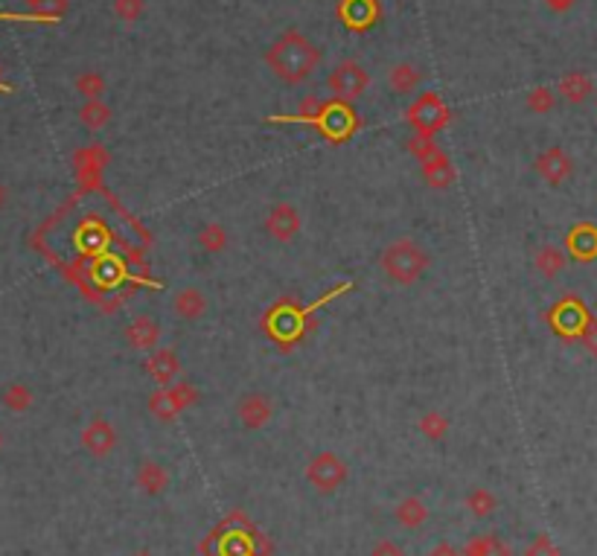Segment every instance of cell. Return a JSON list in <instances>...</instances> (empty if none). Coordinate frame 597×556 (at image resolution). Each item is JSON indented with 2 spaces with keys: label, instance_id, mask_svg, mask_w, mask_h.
<instances>
[{
  "label": "cell",
  "instance_id": "28",
  "mask_svg": "<svg viewBox=\"0 0 597 556\" xmlns=\"http://www.w3.org/2000/svg\"><path fill=\"white\" fill-rule=\"evenodd\" d=\"M82 123L88 126V128H103V126H108V120H111V108H108L103 99H91V103H85V108H82Z\"/></svg>",
  "mask_w": 597,
  "mask_h": 556
},
{
  "label": "cell",
  "instance_id": "23",
  "mask_svg": "<svg viewBox=\"0 0 597 556\" xmlns=\"http://www.w3.org/2000/svg\"><path fill=\"white\" fill-rule=\"evenodd\" d=\"M420 82H423L420 67L411 65V62H400L387 71V85H391L394 94H411V91H417V85Z\"/></svg>",
  "mask_w": 597,
  "mask_h": 556
},
{
  "label": "cell",
  "instance_id": "20",
  "mask_svg": "<svg viewBox=\"0 0 597 556\" xmlns=\"http://www.w3.org/2000/svg\"><path fill=\"white\" fill-rule=\"evenodd\" d=\"M134 484H137V490L146 492V495H161V492L169 490V472L161 463L143 461L141 469H137V475H134Z\"/></svg>",
  "mask_w": 597,
  "mask_h": 556
},
{
  "label": "cell",
  "instance_id": "7",
  "mask_svg": "<svg viewBox=\"0 0 597 556\" xmlns=\"http://www.w3.org/2000/svg\"><path fill=\"white\" fill-rule=\"evenodd\" d=\"M589 309H586V303L580 297H563L560 303L554 306L548 321H551V330L560 335L565 341H580V332L586 321H589Z\"/></svg>",
  "mask_w": 597,
  "mask_h": 556
},
{
  "label": "cell",
  "instance_id": "25",
  "mask_svg": "<svg viewBox=\"0 0 597 556\" xmlns=\"http://www.w3.org/2000/svg\"><path fill=\"white\" fill-rule=\"evenodd\" d=\"M466 510H470L475 519H490V515L499 510V499H495L493 490H484V486H475L466 495Z\"/></svg>",
  "mask_w": 597,
  "mask_h": 556
},
{
  "label": "cell",
  "instance_id": "27",
  "mask_svg": "<svg viewBox=\"0 0 597 556\" xmlns=\"http://www.w3.org/2000/svg\"><path fill=\"white\" fill-rule=\"evenodd\" d=\"M198 245H202L207 254H222L225 248H227V231H225V225L207 222L202 231H198Z\"/></svg>",
  "mask_w": 597,
  "mask_h": 556
},
{
  "label": "cell",
  "instance_id": "13",
  "mask_svg": "<svg viewBox=\"0 0 597 556\" xmlns=\"http://www.w3.org/2000/svg\"><path fill=\"white\" fill-rule=\"evenodd\" d=\"M565 254L577 263L597 260V225H592V222L574 225L569 236H565Z\"/></svg>",
  "mask_w": 597,
  "mask_h": 556
},
{
  "label": "cell",
  "instance_id": "4",
  "mask_svg": "<svg viewBox=\"0 0 597 556\" xmlns=\"http://www.w3.org/2000/svg\"><path fill=\"white\" fill-rule=\"evenodd\" d=\"M195 400H198V391L187 382L157 387V391L149 396V414L161 423H175V416L190 408V405H195Z\"/></svg>",
  "mask_w": 597,
  "mask_h": 556
},
{
  "label": "cell",
  "instance_id": "24",
  "mask_svg": "<svg viewBox=\"0 0 597 556\" xmlns=\"http://www.w3.org/2000/svg\"><path fill=\"white\" fill-rule=\"evenodd\" d=\"M463 556H513V548L499 536H475L463 545Z\"/></svg>",
  "mask_w": 597,
  "mask_h": 556
},
{
  "label": "cell",
  "instance_id": "16",
  "mask_svg": "<svg viewBox=\"0 0 597 556\" xmlns=\"http://www.w3.org/2000/svg\"><path fill=\"white\" fill-rule=\"evenodd\" d=\"M146 373L157 387H169L175 385L178 373H181V362H178L175 350L161 347V350H152V355L146 359Z\"/></svg>",
  "mask_w": 597,
  "mask_h": 556
},
{
  "label": "cell",
  "instance_id": "2",
  "mask_svg": "<svg viewBox=\"0 0 597 556\" xmlns=\"http://www.w3.org/2000/svg\"><path fill=\"white\" fill-rule=\"evenodd\" d=\"M382 271L387 280L400 283V286H411L420 277L429 271L432 256L423 245H417L414 240H396L382 251Z\"/></svg>",
  "mask_w": 597,
  "mask_h": 556
},
{
  "label": "cell",
  "instance_id": "33",
  "mask_svg": "<svg viewBox=\"0 0 597 556\" xmlns=\"http://www.w3.org/2000/svg\"><path fill=\"white\" fill-rule=\"evenodd\" d=\"M580 344L586 347V353H589L592 359H597V317L594 315H589V321H586V326H583Z\"/></svg>",
  "mask_w": 597,
  "mask_h": 556
},
{
  "label": "cell",
  "instance_id": "32",
  "mask_svg": "<svg viewBox=\"0 0 597 556\" xmlns=\"http://www.w3.org/2000/svg\"><path fill=\"white\" fill-rule=\"evenodd\" d=\"M524 556H560V548L551 542V536H536L524 548Z\"/></svg>",
  "mask_w": 597,
  "mask_h": 556
},
{
  "label": "cell",
  "instance_id": "15",
  "mask_svg": "<svg viewBox=\"0 0 597 556\" xmlns=\"http://www.w3.org/2000/svg\"><path fill=\"white\" fill-rule=\"evenodd\" d=\"M126 341L132 350H157V344H161V324L152 315H137L126 326Z\"/></svg>",
  "mask_w": 597,
  "mask_h": 556
},
{
  "label": "cell",
  "instance_id": "31",
  "mask_svg": "<svg viewBox=\"0 0 597 556\" xmlns=\"http://www.w3.org/2000/svg\"><path fill=\"white\" fill-rule=\"evenodd\" d=\"M146 12V0H114V15L123 24H137Z\"/></svg>",
  "mask_w": 597,
  "mask_h": 556
},
{
  "label": "cell",
  "instance_id": "19",
  "mask_svg": "<svg viewBox=\"0 0 597 556\" xmlns=\"http://www.w3.org/2000/svg\"><path fill=\"white\" fill-rule=\"evenodd\" d=\"M556 94H560L565 103L580 105V103H586V99L594 94V82L583 71H571V73H565L560 79V85H556Z\"/></svg>",
  "mask_w": 597,
  "mask_h": 556
},
{
  "label": "cell",
  "instance_id": "37",
  "mask_svg": "<svg viewBox=\"0 0 597 556\" xmlns=\"http://www.w3.org/2000/svg\"><path fill=\"white\" fill-rule=\"evenodd\" d=\"M134 556H155V553H152V551H137Z\"/></svg>",
  "mask_w": 597,
  "mask_h": 556
},
{
  "label": "cell",
  "instance_id": "3",
  "mask_svg": "<svg viewBox=\"0 0 597 556\" xmlns=\"http://www.w3.org/2000/svg\"><path fill=\"white\" fill-rule=\"evenodd\" d=\"M449 117H452L449 108H446V103L434 91L420 94L405 111L408 126L414 128V134H423V137H437V134H440L443 128L449 126Z\"/></svg>",
  "mask_w": 597,
  "mask_h": 556
},
{
  "label": "cell",
  "instance_id": "5",
  "mask_svg": "<svg viewBox=\"0 0 597 556\" xmlns=\"http://www.w3.org/2000/svg\"><path fill=\"white\" fill-rule=\"evenodd\" d=\"M347 475H350V469H347V463L338 458L335 452H318L315 458L306 463V481L321 495L341 490Z\"/></svg>",
  "mask_w": 597,
  "mask_h": 556
},
{
  "label": "cell",
  "instance_id": "30",
  "mask_svg": "<svg viewBox=\"0 0 597 556\" xmlns=\"http://www.w3.org/2000/svg\"><path fill=\"white\" fill-rule=\"evenodd\" d=\"M76 88H79V94H82L88 103L91 99H103V94H105V79L99 76L96 71H88V73H82L76 79Z\"/></svg>",
  "mask_w": 597,
  "mask_h": 556
},
{
  "label": "cell",
  "instance_id": "10",
  "mask_svg": "<svg viewBox=\"0 0 597 556\" xmlns=\"http://www.w3.org/2000/svg\"><path fill=\"white\" fill-rule=\"evenodd\" d=\"M338 18L350 33H367L382 18L379 0H341L338 4Z\"/></svg>",
  "mask_w": 597,
  "mask_h": 556
},
{
  "label": "cell",
  "instance_id": "12",
  "mask_svg": "<svg viewBox=\"0 0 597 556\" xmlns=\"http://www.w3.org/2000/svg\"><path fill=\"white\" fill-rule=\"evenodd\" d=\"M236 416L239 423L245 425L248 431H260L272 423L274 416V405L265 393H245L236 405Z\"/></svg>",
  "mask_w": 597,
  "mask_h": 556
},
{
  "label": "cell",
  "instance_id": "14",
  "mask_svg": "<svg viewBox=\"0 0 597 556\" xmlns=\"http://www.w3.org/2000/svg\"><path fill=\"white\" fill-rule=\"evenodd\" d=\"M117 429L108 420H91V425L82 431V446L91 458H105L117 449Z\"/></svg>",
  "mask_w": 597,
  "mask_h": 556
},
{
  "label": "cell",
  "instance_id": "34",
  "mask_svg": "<svg viewBox=\"0 0 597 556\" xmlns=\"http://www.w3.org/2000/svg\"><path fill=\"white\" fill-rule=\"evenodd\" d=\"M371 556H405V551L400 548V545H394V542H379L376 548L371 551Z\"/></svg>",
  "mask_w": 597,
  "mask_h": 556
},
{
  "label": "cell",
  "instance_id": "8",
  "mask_svg": "<svg viewBox=\"0 0 597 556\" xmlns=\"http://www.w3.org/2000/svg\"><path fill=\"white\" fill-rule=\"evenodd\" d=\"M318 128L330 137L333 143H341V141H347L353 132H356V114H353V108H350V103H341V99H333V103H326L324 105V114L318 117Z\"/></svg>",
  "mask_w": 597,
  "mask_h": 556
},
{
  "label": "cell",
  "instance_id": "36",
  "mask_svg": "<svg viewBox=\"0 0 597 556\" xmlns=\"http://www.w3.org/2000/svg\"><path fill=\"white\" fill-rule=\"evenodd\" d=\"M574 4H577V0H545V6H548L551 12H556V15L569 12V9H574Z\"/></svg>",
  "mask_w": 597,
  "mask_h": 556
},
{
  "label": "cell",
  "instance_id": "18",
  "mask_svg": "<svg viewBox=\"0 0 597 556\" xmlns=\"http://www.w3.org/2000/svg\"><path fill=\"white\" fill-rule=\"evenodd\" d=\"M207 306V294L202 289H193V286H187V289H178L175 297H172V309L178 317H184V321H198V317H204Z\"/></svg>",
  "mask_w": 597,
  "mask_h": 556
},
{
  "label": "cell",
  "instance_id": "6",
  "mask_svg": "<svg viewBox=\"0 0 597 556\" xmlns=\"http://www.w3.org/2000/svg\"><path fill=\"white\" fill-rule=\"evenodd\" d=\"M367 85H371V76H367V71L356 62V58L338 62L333 67L330 79H326V88H330L333 99H341V103H353V99H358L367 91Z\"/></svg>",
  "mask_w": 597,
  "mask_h": 556
},
{
  "label": "cell",
  "instance_id": "11",
  "mask_svg": "<svg viewBox=\"0 0 597 556\" xmlns=\"http://www.w3.org/2000/svg\"><path fill=\"white\" fill-rule=\"evenodd\" d=\"M533 170H536V175H540L545 184L560 187V184H565V181H569V178H571V172H574V161L569 157V152H565V149H560V146H548V149H545V152L533 161Z\"/></svg>",
  "mask_w": 597,
  "mask_h": 556
},
{
  "label": "cell",
  "instance_id": "1",
  "mask_svg": "<svg viewBox=\"0 0 597 556\" xmlns=\"http://www.w3.org/2000/svg\"><path fill=\"white\" fill-rule=\"evenodd\" d=\"M321 47L312 38H306L297 29H286L277 42L265 50V65L280 82L286 85H301L306 82L318 67H321Z\"/></svg>",
  "mask_w": 597,
  "mask_h": 556
},
{
  "label": "cell",
  "instance_id": "22",
  "mask_svg": "<svg viewBox=\"0 0 597 556\" xmlns=\"http://www.w3.org/2000/svg\"><path fill=\"white\" fill-rule=\"evenodd\" d=\"M394 519L400 522L405 530H417V528H423V524L429 522V507H425V504L417 499V495H408V499H402L400 504H396Z\"/></svg>",
  "mask_w": 597,
  "mask_h": 556
},
{
  "label": "cell",
  "instance_id": "35",
  "mask_svg": "<svg viewBox=\"0 0 597 556\" xmlns=\"http://www.w3.org/2000/svg\"><path fill=\"white\" fill-rule=\"evenodd\" d=\"M429 556H463V551H457L455 545H449V542H440V545H434V548L429 551Z\"/></svg>",
  "mask_w": 597,
  "mask_h": 556
},
{
  "label": "cell",
  "instance_id": "9",
  "mask_svg": "<svg viewBox=\"0 0 597 556\" xmlns=\"http://www.w3.org/2000/svg\"><path fill=\"white\" fill-rule=\"evenodd\" d=\"M265 233L280 245L292 242L301 233V213H297V207L292 202H277L265 216Z\"/></svg>",
  "mask_w": 597,
  "mask_h": 556
},
{
  "label": "cell",
  "instance_id": "17",
  "mask_svg": "<svg viewBox=\"0 0 597 556\" xmlns=\"http://www.w3.org/2000/svg\"><path fill=\"white\" fill-rule=\"evenodd\" d=\"M420 175L425 178V184H429L432 190H449L455 184V166L443 149H437L432 157H425L420 164Z\"/></svg>",
  "mask_w": 597,
  "mask_h": 556
},
{
  "label": "cell",
  "instance_id": "21",
  "mask_svg": "<svg viewBox=\"0 0 597 556\" xmlns=\"http://www.w3.org/2000/svg\"><path fill=\"white\" fill-rule=\"evenodd\" d=\"M565 263H569V254L556 245H542L540 251L533 254V268L545 277V280H554L556 274H563Z\"/></svg>",
  "mask_w": 597,
  "mask_h": 556
},
{
  "label": "cell",
  "instance_id": "29",
  "mask_svg": "<svg viewBox=\"0 0 597 556\" xmlns=\"http://www.w3.org/2000/svg\"><path fill=\"white\" fill-rule=\"evenodd\" d=\"M524 105H527V111H533V114H551L554 105H556V94L551 91V88H545V85L533 88V91L527 94Z\"/></svg>",
  "mask_w": 597,
  "mask_h": 556
},
{
  "label": "cell",
  "instance_id": "26",
  "mask_svg": "<svg viewBox=\"0 0 597 556\" xmlns=\"http://www.w3.org/2000/svg\"><path fill=\"white\" fill-rule=\"evenodd\" d=\"M417 429H420L425 440L440 443L443 437L449 434V420H446V414H440V411H425L420 416V423H417Z\"/></svg>",
  "mask_w": 597,
  "mask_h": 556
}]
</instances>
